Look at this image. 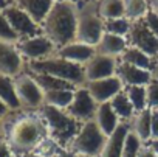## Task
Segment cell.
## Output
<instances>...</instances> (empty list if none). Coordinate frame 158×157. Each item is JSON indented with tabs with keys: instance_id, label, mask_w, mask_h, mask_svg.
<instances>
[{
	"instance_id": "6da1fadb",
	"label": "cell",
	"mask_w": 158,
	"mask_h": 157,
	"mask_svg": "<svg viewBox=\"0 0 158 157\" xmlns=\"http://www.w3.org/2000/svg\"><path fill=\"white\" fill-rule=\"evenodd\" d=\"M77 22L79 17L74 5L68 0H59V2H54L51 11L40 27L44 30V34L57 48H60L76 41Z\"/></svg>"
},
{
	"instance_id": "7a4b0ae2",
	"label": "cell",
	"mask_w": 158,
	"mask_h": 157,
	"mask_svg": "<svg viewBox=\"0 0 158 157\" xmlns=\"http://www.w3.org/2000/svg\"><path fill=\"white\" fill-rule=\"evenodd\" d=\"M48 131L40 117L23 115L19 117L10 128L8 143L13 148L14 154L37 151L47 140Z\"/></svg>"
},
{
	"instance_id": "3957f363",
	"label": "cell",
	"mask_w": 158,
	"mask_h": 157,
	"mask_svg": "<svg viewBox=\"0 0 158 157\" xmlns=\"http://www.w3.org/2000/svg\"><path fill=\"white\" fill-rule=\"evenodd\" d=\"M39 117L47 126L48 137L60 149H70L71 142L81 129V123L73 118L65 109H59L50 104H44L39 109Z\"/></svg>"
},
{
	"instance_id": "277c9868",
	"label": "cell",
	"mask_w": 158,
	"mask_h": 157,
	"mask_svg": "<svg viewBox=\"0 0 158 157\" xmlns=\"http://www.w3.org/2000/svg\"><path fill=\"white\" fill-rule=\"evenodd\" d=\"M31 73H42V75H50L59 80L68 81L74 86L85 84V70L82 64H76L71 61H67L64 58H47L40 61H31L28 64Z\"/></svg>"
},
{
	"instance_id": "5b68a950",
	"label": "cell",
	"mask_w": 158,
	"mask_h": 157,
	"mask_svg": "<svg viewBox=\"0 0 158 157\" xmlns=\"http://www.w3.org/2000/svg\"><path fill=\"white\" fill-rule=\"evenodd\" d=\"M107 138L104 132L99 129L95 120L82 123L79 132L76 134L74 140L71 142L70 149L74 151L77 155H89V157H99L102 152Z\"/></svg>"
},
{
	"instance_id": "8992f818",
	"label": "cell",
	"mask_w": 158,
	"mask_h": 157,
	"mask_svg": "<svg viewBox=\"0 0 158 157\" xmlns=\"http://www.w3.org/2000/svg\"><path fill=\"white\" fill-rule=\"evenodd\" d=\"M14 86L22 107L40 109L45 104V92L33 78V75L20 73L14 78Z\"/></svg>"
},
{
	"instance_id": "52a82bcc",
	"label": "cell",
	"mask_w": 158,
	"mask_h": 157,
	"mask_svg": "<svg viewBox=\"0 0 158 157\" xmlns=\"http://www.w3.org/2000/svg\"><path fill=\"white\" fill-rule=\"evenodd\" d=\"M98 103L95 101V98L90 95V92L87 90V87H77L74 90V97L71 104L65 109L73 118H76L79 123H87L95 120L96 111H98Z\"/></svg>"
},
{
	"instance_id": "ba28073f",
	"label": "cell",
	"mask_w": 158,
	"mask_h": 157,
	"mask_svg": "<svg viewBox=\"0 0 158 157\" xmlns=\"http://www.w3.org/2000/svg\"><path fill=\"white\" fill-rule=\"evenodd\" d=\"M106 33V22L98 14H82L77 22V31H76V41L82 42L92 47H96L101 41V37Z\"/></svg>"
},
{
	"instance_id": "9c48e42d",
	"label": "cell",
	"mask_w": 158,
	"mask_h": 157,
	"mask_svg": "<svg viewBox=\"0 0 158 157\" xmlns=\"http://www.w3.org/2000/svg\"><path fill=\"white\" fill-rule=\"evenodd\" d=\"M6 20L10 22L11 28L14 30V33L19 36V39H27V37H33L39 34L40 25H37L23 10H20L16 3L6 5L5 8H2Z\"/></svg>"
},
{
	"instance_id": "30bf717a",
	"label": "cell",
	"mask_w": 158,
	"mask_h": 157,
	"mask_svg": "<svg viewBox=\"0 0 158 157\" xmlns=\"http://www.w3.org/2000/svg\"><path fill=\"white\" fill-rule=\"evenodd\" d=\"M127 41H129L130 47H135V48L144 51L150 58H158V39L149 30L144 19L132 22Z\"/></svg>"
},
{
	"instance_id": "8fae6325",
	"label": "cell",
	"mask_w": 158,
	"mask_h": 157,
	"mask_svg": "<svg viewBox=\"0 0 158 157\" xmlns=\"http://www.w3.org/2000/svg\"><path fill=\"white\" fill-rule=\"evenodd\" d=\"M16 45H17L20 55L23 58L30 59V62L50 58L51 53L56 48V45L45 34H37V36H33V37L20 39Z\"/></svg>"
},
{
	"instance_id": "7c38bea8",
	"label": "cell",
	"mask_w": 158,
	"mask_h": 157,
	"mask_svg": "<svg viewBox=\"0 0 158 157\" xmlns=\"http://www.w3.org/2000/svg\"><path fill=\"white\" fill-rule=\"evenodd\" d=\"M87 90L90 95L95 98L98 104L101 103H109L113 97H116L119 92L124 90V84L119 80L118 75L104 78V80H96V81H89L85 83Z\"/></svg>"
},
{
	"instance_id": "4fadbf2b",
	"label": "cell",
	"mask_w": 158,
	"mask_h": 157,
	"mask_svg": "<svg viewBox=\"0 0 158 157\" xmlns=\"http://www.w3.org/2000/svg\"><path fill=\"white\" fill-rule=\"evenodd\" d=\"M116 68H118V59L116 58L96 53L84 65L85 83L96 81V80H104V78L113 76V75H116Z\"/></svg>"
},
{
	"instance_id": "5bb4252c",
	"label": "cell",
	"mask_w": 158,
	"mask_h": 157,
	"mask_svg": "<svg viewBox=\"0 0 158 157\" xmlns=\"http://www.w3.org/2000/svg\"><path fill=\"white\" fill-rule=\"evenodd\" d=\"M23 67V56L16 44L0 41V75L16 78Z\"/></svg>"
},
{
	"instance_id": "9a60e30c",
	"label": "cell",
	"mask_w": 158,
	"mask_h": 157,
	"mask_svg": "<svg viewBox=\"0 0 158 157\" xmlns=\"http://www.w3.org/2000/svg\"><path fill=\"white\" fill-rule=\"evenodd\" d=\"M116 75L119 76V80L123 81V84L126 87L129 86H147L152 80H153V72L150 70H144L126 62H118V68H116Z\"/></svg>"
},
{
	"instance_id": "2e32d148",
	"label": "cell",
	"mask_w": 158,
	"mask_h": 157,
	"mask_svg": "<svg viewBox=\"0 0 158 157\" xmlns=\"http://www.w3.org/2000/svg\"><path fill=\"white\" fill-rule=\"evenodd\" d=\"M95 55H96V47L77 42V41H73V42L60 47L57 51L59 58H64V59L76 62V64H82V65H85Z\"/></svg>"
},
{
	"instance_id": "e0dca14e",
	"label": "cell",
	"mask_w": 158,
	"mask_h": 157,
	"mask_svg": "<svg viewBox=\"0 0 158 157\" xmlns=\"http://www.w3.org/2000/svg\"><path fill=\"white\" fill-rule=\"evenodd\" d=\"M14 3L23 10L37 25H42L54 5V0H14Z\"/></svg>"
},
{
	"instance_id": "ac0fdd59",
	"label": "cell",
	"mask_w": 158,
	"mask_h": 157,
	"mask_svg": "<svg viewBox=\"0 0 158 157\" xmlns=\"http://www.w3.org/2000/svg\"><path fill=\"white\" fill-rule=\"evenodd\" d=\"M95 121L99 126V129L104 132L106 137H110L118 129V126L123 123L119 120V117L116 115V112L113 111L110 101L109 103H101L98 106V111H96V115H95Z\"/></svg>"
},
{
	"instance_id": "d6986e66",
	"label": "cell",
	"mask_w": 158,
	"mask_h": 157,
	"mask_svg": "<svg viewBox=\"0 0 158 157\" xmlns=\"http://www.w3.org/2000/svg\"><path fill=\"white\" fill-rule=\"evenodd\" d=\"M127 47H129L127 37H121V36H116V34L104 33V36L99 41V44L96 45V53L118 58V56L123 55V51Z\"/></svg>"
},
{
	"instance_id": "ffe728a7",
	"label": "cell",
	"mask_w": 158,
	"mask_h": 157,
	"mask_svg": "<svg viewBox=\"0 0 158 157\" xmlns=\"http://www.w3.org/2000/svg\"><path fill=\"white\" fill-rule=\"evenodd\" d=\"M150 124H152V109H144L141 112H136V115H133V118L129 121L130 131L143 143H147L152 138Z\"/></svg>"
},
{
	"instance_id": "44dd1931",
	"label": "cell",
	"mask_w": 158,
	"mask_h": 157,
	"mask_svg": "<svg viewBox=\"0 0 158 157\" xmlns=\"http://www.w3.org/2000/svg\"><path fill=\"white\" fill-rule=\"evenodd\" d=\"M129 131H130L129 123H121L118 126V129L107 138V143H106L102 152L99 154V157H121L124 140H126V135Z\"/></svg>"
},
{
	"instance_id": "7402d4cb",
	"label": "cell",
	"mask_w": 158,
	"mask_h": 157,
	"mask_svg": "<svg viewBox=\"0 0 158 157\" xmlns=\"http://www.w3.org/2000/svg\"><path fill=\"white\" fill-rule=\"evenodd\" d=\"M0 101H2L10 111H19L22 107L16 86H14V78L0 75Z\"/></svg>"
},
{
	"instance_id": "603a6c76",
	"label": "cell",
	"mask_w": 158,
	"mask_h": 157,
	"mask_svg": "<svg viewBox=\"0 0 158 157\" xmlns=\"http://www.w3.org/2000/svg\"><path fill=\"white\" fill-rule=\"evenodd\" d=\"M119 61L135 65V67H139V68H144V70H150V72H153V67H155L153 58L147 56L144 51H141L135 47H130V45L123 51V55L119 56Z\"/></svg>"
},
{
	"instance_id": "cb8c5ba5",
	"label": "cell",
	"mask_w": 158,
	"mask_h": 157,
	"mask_svg": "<svg viewBox=\"0 0 158 157\" xmlns=\"http://www.w3.org/2000/svg\"><path fill=\"white\" fill-rule=\"evenodd\" d=\"M110 104H112L113 111L116 112V115L119 117V120H121L123 123H129V121L133 118V115H135V107H133V104L130 103V100H129L126 90H123V92H119L116 97H113V98L110 100Z\"/></svg>"
},
{
	"instance_id": "d4e9b609",
	"label": "cell",
	"mask_w": 158,
	"mask_h": 157,
	"mask_svg": "<svg viewBox=\"0 0 158 157\" xmlns=\"http://www.w3.org/2000/svg\"><path fill=\"white\" fill-rule=\"evenodd\" d=\"M33 78L37 81V84L42 87L44 92H51V90H76L74 84L59 80V78L50 76V75H42V73H33Z\"/></svg>"
},
{
	"instance_id": "484cf974",
	"label": "cell",
	"mask_w": 158,
	"mask_h": 157,
	"mask_svg": "<svg viewBox=\"0 0 158 157\" xmlns=\"http://www.w3.org/2000/svg\"><path fill=\"white\" fill-rule=\"evenodd\" d=\"M98 16L104 22L118 19V17H126L124 0H101L99 8H98Z\"/></svg>"
},
{
	"instance_id": "4316f807",
	"label": "cell",
	"mask_w": 158,
	"mask_h": 157,
	"mask_svg": "<svg viewBox=\"0 0 158 157\" xmlns=\"http://www.w3.org/2000/svg\"><path fill=\"white\" fill-rule=\"evenodd\" d=\"M124 11L126 17L130 22H136L146 19L147 13L150 11V7L147 0H124Z\"/></svg>"
},
{
	"instance_id": "83f0119b",
	"label": "cell",
	"mask_w": 158,
	"mask_h": 157,
	"mask_svg": "<svg viewBox=\"0 0 158 157\" xmlns=\"http://www.w3.org/2000/svg\"><path fill=\"white\" fill-rule=\"evenodd\" d=\"M74 97V90H51L45 92V104L59 107V109H67Z\"/></svg>"
},
{
	"instance_id": "f1b7e54d",
	"label": "cell",
	"mask_w": 158,
	"mask_h": 157,
	"mask_svg": "<svg viewBox=\"0 0 158 157\" xmlns=\"http://www.w3.org/2000/svg\"><path fill=\"white\" fill-rule=\"evenodd\" d=\"M130 103L135 107V112H141L147 107V94H146V86H129L124 89Z\"/></svg>"
},
{
	"instance_id": "f546056e",
	"label": "cell",
	"mask_w": 158,
	"mask_h": 157,
	"mask_svg": "<svg viewBox=\"0 0 158 157\" xmlns=\"http://www.w3.org/2000/svg\"><path fill=\"white\" fill-rule=\"evenodd\" d=\"M130 27H132V22L127 17H118V19L106 20V33L116 34V36H121V37L129 36Z\"/></svg>"
},
{
	"instance_id": "4dcf8cb0",
	"label": "cell",
	"mask_w": 158,
	"mask_h": 157,
	"mask_svg": "<svg viewBox=\"0 0 158 157\" xmlns=\"http://www.w3.org/2000/svg\"><path fill=\"white\" fill-rule=\"evenodd\" d=\"M143 142L132 132L129 131L124 140V146H123V155L121 157H138L141 148H143Z\"/></svg>"
},
{
	"instance_id": "1f68e13d",
	"label": "cell",
	"mask_w": 158,
	"mask_h": 157,
	"mask_svg": "<svg viewBox=\"0 0 158 157\" xmlns=\"http://www.w3.org/2000/svg\"><path fill=\"white\" fill-rule=\"evenodd\" d=\"M0 41H5V42H11V44H17L20 39L19 36L14 33V30L11 28L10 22L6 20L3 11L0 10Z\"/></svg>"
},
{
	"instance_id": "d6a6232c",
	"label": "cell",
	"mask_w": 158,
	"mask_h": 157,
	"mask_svg": "<svg viewBox=\"0 0 158 157\" xmlns=\"http://www.w3.org/2000/svg\"><path fill=\"white\" fill-rule=\"evenodd\" d=\"M146 94H147V107L152 111L158 109V80H153L146 86Z\"/></svg>"
},
{
	"instance_id": "836d02e7",
	"label": "cell",
	"mask_w": 158,
	"mask_h": 157,
	"mask_svg": "<svg viewBox=\"0 0 158 157\" xmlns=\"http://www.w3.org/2000/svg\"><path fill=\"white\" fill-rule=\"evenodd\" d=\"M146 24H147V27H149V30L155 34V37L158 39V13L156 11H149L147 13V16H146Z\"/></svg>"
},
{
	"instance_id": "e575fe53",
	"label": "cell",
	"mask_w": 158,
	"mask_h": 157,
	"mask_svg": "<svg viewBox=\"0 0 158 157\" xmlns=\"http://www.w3.org/2000/svg\"><path fill=\"white\" fill-rule=\"evenodd\" d=\"M0 157H16L8 140H3V138H0Z\"/></svg>"
},
{
	"instance_id": "d590c367",
	"label": "cell",
	"mask_w": 158,
	"mask_h": 157,
	"mask_svg": "<svg viewBox=\"0 0 158 157\" xmlns=\"http://www.w3.org/2000/svg\"><path fill=\"white\" fill-rule=\"evenodd\" d=\"M150 129H152V138H158V111H152V124H150Z\"/></svg>"
},
{
	"instance_id": "8d00e7d4",
	"label": "cell",
	"mask_w": 158,
	"mask_h": 157,
	"mask_svg": "<svg viewBox=\"0 0 158 157\" xmlns=\"http://www.w3.org/2000/svg\"><path fill=\"white\" fill-rule=\"evenodd\" d=\"M51 157H77V154L71 149H59V151L53 152Z\"/></svg>"
},
{
	"instance_id": "74e56055",
	"label": "cell",
	"mask_w": 158,
	"mask_h": 157,
	"mask_svg": "<svg viewBox=\"0 0 158 157\" xmlns=\"http://www.w3.org/2000/svg\"><path fill=\"white\" fill-rule=\"evenodd\" d=\"M138 157H158V155H156V154H155L147 145H143V148H141Z\"/></svg>"
},
{
	"instance_id": "f35d334b",
	"label": "cell",
	"mask_w": 158,
	"mask_h": 157,
	"mask_svg": "<svg viewBox=\"0 0 158 157\" xmlns=\"http://www.w3.org/2000/svg\"><path fill=\"white\" fill-rule=\"evenodd\" d=\"M146 145H147V146H149V148L158 155V138H152V140H149Z\"/></svg>"
},
{
	"instance_id": "ab89813d",
	"label": "cell",
	"mask_w": 158,
	"mask_h": 157,
	"mask_svg": "<svg viewBox=\"0 0 158 157\" xmlns=\"http://www.w3.org/2000/svg\"><path fill=\"white\" fill-rule=\"evenodd\" d=\"M16 157H45L36 151H31V152H22V154H16Z\"/></svg>"
},
{
	"instance_id": "60d3db41",
	"label": "cell",
	"mask_w": 158,
	"mask_h": 157,
	"mask_svg": "<svg viewBox=\"0 0 158 157\" xmlns=\"http://www.w3.org/2000/svg\"><path fill=\"white\" fill-rule=\"evenodd\" d=\"M8 112H10V109H8V107H6V106L2 103V101H0V118H3V117H5Z\"/></svg>"
},
{
	"instance_id": "b9f144b4",
	"label": "cell",
	"mask_w": 158,
	"mask_h": 157,
	"mask_svg": "<svg viewBox=\"0 0 158 157\" xmlns=\"http://www.w3.org/2000/svg\"><path fill=\"white\" fill-rule=\"evenodd\" d=\"M147 2H149V7H150V10L158 13V0H147Z\"/></svg>"
},
{
	"instance_id": "7bdbcfd3",
	"label": "cell",
	"mask_w": 158,
	"mask_h": 157,
	"mask_svg": "<svg viewBox=\"0 0 158 157\" xmlns=\"http://www.w3.org/2000/svg\"><path fill=\"white\" fill-rule=\"evenodd\" d=\"M153 78H155V80H158V64L153 67Z\"/></svg>"
},
{
	"instance_id": "ee69618b",
	"label": "cell",
	"mask_w": 158,
	"mask_h": 157,
	"mask_svg": "<svg viewBox=\"0 0 158 157\" xmlns=\"http://www.w3.org/2000/svg\"><path fill=\"white\" fill-rule=\"evenodd\" d=\"M77 157H89V155H77Z\"/></svg>"
},
{
	"instance_id": "f6af8a7d",
	"label": "cell",
	"mask_w": 158,
	"mask_h": 157,
	"mask_svg": "<svg viewBox=\"0 0 158 157\" xmlns=\"http://www.w3.org/2000/svg\"><path fill=\"white\" fill-rule=\"evenodd\" d=\"M156 111H158V109H156Z\"/></svg>"
}]
</instances>
